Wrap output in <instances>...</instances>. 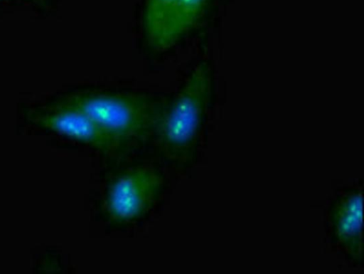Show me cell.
<instances>
[{"instance_id": "1", "label": "cell", "mask_w": 364, "mask_h": 274, "mask_svg": "<svg viewBox=\"0 0 364 274\" xmlns=\"http://www.w3.org/2000/svg\"><path fill=\"white\" fill-rule=\"evenodd\" d=\"M168 101L149 93L89 88L72 92L59 102L82 112L130 144L153 137Z\"/></svg>"}, {"instance_id": "2", "label": "cell", "mask_w": 364, "mask_h": 274, "mask_svg": "<svg viewBox=\"0 0 364 274\" xmlns=\"http://www.w3.org/2000/svg\"><path fill=\"white\" fill-rule=\"evenodd\" d=\"M208 74L204 65L196 67L168 103L153 137L160 150L173 160H185L200 132L208 93Z\"/></svg>"}, {"instance_id": "3", "label": "cell", "mask_w": 364, "mask_h": 274, "mask_svg": "<svg viewBox=\"0 0 364 274\" xmlns=\"http://www.w3.org/2000/svg\"><path fill=\"white\" fill-rule=\"evenodd\" d=\"M206 0H146L141 16L145 45L161 52L185 38L202 16Z\"/></svg>"}, {"instance_id": "4", "label": "cell", "mask_w": 364, "mask_h": 274, "mask_svg": "<svg viewBox=\"0 0 364 274\" xmlns=\"http://www.w3.org/2000/svg\"><path fill=\"white\" fill-rule=\"evenodd\" d=\"M163 185L161 175L154 169L140 167L115 178L107 191L105 206L112 221H134L147 212Z\"/></svg>"}, {"instance_id": "5", "label": "cell", "mask_w": 364, "mask_h": 274, "mask_svg": "<svg viewBox=\"0 0 364 274\" xmlns=\"http://www.w3.org/2000/svg\"><path fill=\"white\" fill-rule=\"evenodd\" d=\"M38 120L60 134L104 152H116L129 144L82 112L59 102L41 112Z\"/></svg>"}, {"instance_id": "6", "label": "cell", "mask_w": 364, "mask_h": 274, "mask_svg": "<svg viewBox=\"0 0 364 274\" xmlns=\"http://www.w3.org/2000/svg\"><path fill=\"white\" fill-rule=\"evenodd\" d=\"M362 198L352 195L340 204L336 215V225L340 238L350 246L353 251L358 250L359 235L361 229Z\"/></svg>"}]
</instances>
